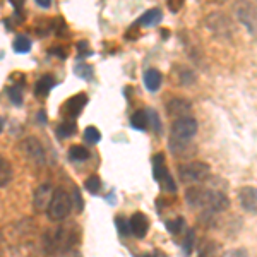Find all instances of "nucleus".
Returning <instances> with one entry per match:
<instances>
[{
	"label": "nucleus",
	"instance_id": "f257e3e1",
	"mask_svg": "<svg viewBox=\"0 0 257 257\" xmlns=\"http://www.w3.org/2000/svg\"><path fill=\"white\" fill-rule=\"evenodd\" d=\"M187 201L190 206H196L204 209L206 213H220L223 209H228L230 201L223 192L209 190V188L190 187L187 190Z\"/></svg>",
	"mask_w": 257,
	"mask_h": 257
},
{
	"label": "nucleus",
	"instance_id": "f03ea898",
	"mask_svg": "<svg viewBox=\"0 0 257 257\" xmlns=\"http://www.w3.org/2000/svg\"><path fill=\"white\" fill-rule=\"evenodd\" d=\"M70 209H72V201H70V196L66 190H55L51 194L50 204H48L47 211H48V218L51 221H62L66 220L70 214Z\"/></svg>",
	"mask_w": 257,
	"mask_h": 257
},
{
	"label": "nucleus",
	"instance_id": "7ed1b4c3",
	"mask_svg": "<svg viewBox=\"0 0 257 257\" xmlns=\"http://www.w3.org/2000/svg\"><path fill=\"white\" fill-rule=\"evenodd\" d=\"M211 168L209 165L201 161H190L178 167V177L185 184H203L206 178H209Z\"/></svg>",
	"mask_w": 257,
	"mask_h": 257
},
{
	"label": "nucleus",
	"instance_id": "20e7f679",
	"mask_svg": "<svg viewBox=\"0 0 257 257\" xmlns=\"http://www.w3.org/2000/svg\"><path fill=\"white\" fill-rule=\"evenodd\" d=\"M153 178H154L156 182H159V184L163 185L167 190H170V192L177 190L175 182L171 180L170 173H168V168L165 167V154L163 153H159V154H156L154 158H153Z\"/></svg>",
	"mask_w": 257,
	"mask_h": 257
},
{
	"label": "nucleus",
	"instance_id": "39448f33",
	"mask_svg": "<svg viewBox=\"0 0 257 257\" xmlns=\"http://www.w3.org/2000/svg\"><path fill=\"white\" fill-rule=\"evenodd\" d=\"M197 134V122L192 117H178L175 123L171 125V136L184 141H190Z\"/></svg>",
	"mask_w": 257,
	"mask_h": 257
},
{
	"label": "nucleus",
	"instance_id": "423d86ee",
	"mask_svg": "<svg viewBox=\"0 0 257 257\" xmlns=\"http://www.w3.org/2000/svg\"><path fill=\"white\" fill-rule=\"evenodd\" d=\"M237 17L240 22L247 26V29L250 31V34H256V11L254 5L249 2H239L237 4Z\"/></svg>",
	"mask_w": 257,
	"mask_h": 257
},
{
	"label": "nucleus",
	"instance_id": "0eeeda50",
	"mask_svg": "<svg viewBox=\"0 0 257 257\" xmlns=\"http://www.w3.org/2000/svg\"><path fill=\"white\" fill-rule=\"evenodd\" d=\"M86 103H87L86 94H76V96H72V98L64 103V106H62V115L66 117V119H74V117L81 115Z\"/></svg>",
	"mask_w": 257,
	"mask_h": 257
},
{
	"label": "nucleus",
	"instance_id": "6e6552de",
	"mask_svg": "<svg viewBox=\"0 0 257 257\" xmlns=\"http://www.w3.org/2000/svg\"><path fill=\"white\" fill-rule=\"evenodd\" d=\"M21 148H22V151L26 153V156L31 158L33 161H38V163H43L45 161L43 146H41V142L38 141V139H34V137L26 139V141L21 144Z\"/></svg>",
	"mask_w": 257,
	"mask_h": 257
},
{
	"label": "nucleus",
	"instance_id": "1a4fd4ad",
	"mask_svg": "<svg viewBox=\"0 0 257 257\" xmlns=\"http://www.w3.org/2000/svg\"><path fill=\"white\" fill-rule=\"evenodd\" d=\"M129 226H131V233L137 239H142L146 237L149 230V220L144 213H134L129 221Z\"/></svg>",
	"mask_w": 257,
	"mask_h": 257
},
{
	"label": "nucleus",
	"instance_id": "9d476101",
	"mask_svg": "<svg viewBox=\"0 0 257 257\" xmlns=\"http://www.w3.org/2000/svg\"><path fill=\"white\" fill-rule=\"evenodd\" d=\"M240 203H242L243 209L249 211V213H256L257 209V190L256 187H243L239 194Z\"/></svg>",
	"mask_w": 257,
	"mask_h": 257
},
{
	"label": "nucleus",
	"instance_id": "9b49d317",
	"mask_svg": "<svg viewBox=\"0 0 257 257\" xmlns=\"http://www.w3.org/2000/svg\"><path fill=\"white\" fill-rule=\"evenodd\" d=\"M51 194H53V192H51L50 185H40L38 190L34 192V207H36L38 211L47 209L48 204H50Z\"/></svg>",
	"mask_w": 257,
	"mask_h": 257
},
{
	"label": "nucleus",
	"instance_id": "f8f14e48",
	"mask_svg": "<svg viewBox=\"0 0 257 257\" xmlns=\"http://www.w3.org/2000/svg\"><path fill=\"white\" fill-rule=\"evenodd\" d=\"M55 84H57V81H55L53 76H41L38 79L36 86H34V94H36L38 98H47L50 89Z\"/></svg>",
	"mask_w": 257,
	"mask_h": 257
},
{
	"label": "nucleus",
	"instance_id": "ddd939ff",
	"mask_svg": "<svg viewBox=\"0 0 257 257\" xmlns=\"http://www.w3.org/2000/svg\"><path fill=\"white\" fill-rule=\"evenodd\" d=\"M161 81H163V76H161V72L156 69H148L144 72V84L146 87H148L149 91H158L159 86H161Z\"/></svg>",
	"mask_w": 257,
	"mask_h": 257
},
{
	"label": "nucleus",
	"instance_id": "4468645a",
	"mask_svg": "<svg viewBox=\"0 0 257 257\" xmlns=\"http://www.w3.org/2000/svg\"><path fill=\"white\" fill-rule=\"evenodd\" d=\"M163 19V12L159 11V9H149L144 16H141L137 21V26H153V24H158L161 22Z\"/></svg>",
	"mask_w": 257,
	"mask_h": 257
},
{
	"label": "nucleus",
	"instance_id": "2eb2a0df",
	"mask_svg": "<svg viewBox=\"0 0 257 257\" xmlns=\"http://www.w3.org/2000/svg\"><path fill=\"white\" fill-rule=\"evenodd\" d=\"M76 132H77V125L72 120H66V122H62L60 125L57 127V137H60V139L72 137Z\"/></svg>",
	"mask_w": 257,
	"mask_h": 257
},
{
	"label": "nucleus",
	"instance_id": "dca6fc26",
	"mask_svg": "<svg viewBox=\"0 0 257 257\" xmlns=\"http://www.w3.org/2000/svg\"><path fill=\"white\" fill-rule=\"evenodd\" d=\"M131 125L134 129H137V131H146L148 129L149 123H148V113H146V110H139V112H136L132 115Z\"/></svg>",
	"mask_w": 257,
	"mask_h": 257
},
{
	"label": "nucleus",
	"instance_id": "f3484780",
	"mask_svg": "<svg viewBox=\"0 0 257 257\" xmlns=\"http://www.w3.org/2000/svg\"><path fill=\"white\" fill-rule=\"evenodd\" d=\"M12 178V168L5 158L0 156V187H4L11 182Z\"/></svg>",
	"mask_w": 257,
	"mask_h": 257
},
{
	"label": "nucleus",
	"instance_id": "a211bd4d",
	"mask_svg": "<svg viewBox=\"0 0 257 257\" xmlns=\"http://www.w3.org/2000/svg\"><path fill=\"white\" fill-rule=\"evenodd\" d=\"M69 158L72 159V161H86L87 158H89V151H87L84 146H70L69 149Z\"/></svg>",
	"mask_w": 257,
	"mask_h": 257
},
{
	"label": "nucleus",
	"instance_id": "6ab92c4d",
	"mask_svg": "<svg viewBox=\"0 0 257 257\" xmlns=\"http://www.w3.org/2000/svg\"><path fill=\"white\" fill-rule=\"evenodd\" d=\"M167 110H168V113H171V115H175V117H184L182 113H187L188 110H190V106L185 102H182V100H173V102L167 106Z\"/></svg>",
	"mask_w": 257,
	"mask_h": 257
},
{
	"label": "nucleus",
	"instance_id": "aec40b11",
	"mask_svg": "<svg viewBox=\"0 0 257 257\" xmlns=\"http://www.w3.org/2000/svg\"><path fill=\"white\" fill-rule=\"evenodd\" d=\"M84 187H86V190L91 192V194H98L100 188H102V180H100L98 175H91V177H87L86 182H84Z\"/></svg>",
	"mask_w": 257,
	"mask_h": 257
},
{
	"label": "nucleus",
	"instance_id": "412c9836",
	"mask_svg": "<svg viewBox=\"0 0 257 257\" xmlns=\"http://www.w3.org/2000/svg\"><path fill=\"white\" fill-rule=\"evenodd\" d=\"M74 72H76V76L81 77V79L91 81V77H93L94 70H93V67H91L89 64H77L76 69H74Z\"/></svg>",
	"mask_w": 257,
	"mask_h": 257
},
{
	"label": "nucleus",
	"instance_id": "4be33fe9",
	"mask_svg": "<svg viewBox=\"0 0 257 257\" xmlns=\"http://www.w3.org/2000/svg\"><path fill=\"white\" fill-rule=\"evenodd\" d=\"M100 139H102V134H100V131L96 127H86V131H84V141L87 144H96V142H100Z\"/></svg>",
	"mask_w": 257,
	"mask_h": 257
},
{
	"label": "nucleus",
	"instance_id": "5701e85b",
	"mask_svg": "<svg viewBox=\"0 0 257 257\" xmlns=\"http://www.w3.org/2000/svg\"><path fill=\"white\" fill-rule=\"evenodd\" d=\"M29 48H31V41L28 36H17L14 40V50L17 53H26V51H29Z\"/></svg>",
	"mask_w": 257,
	"mask_h": 257
},
{
	"label": "nucleus",
	"instance_id": "b1692460",
	"mask_svg": "<svg viewBox=\"0 0 257 257\" xmlns=\"http://www.w3.org/2000/svg\"><path fill=\"white\" fill-rule=\"evenodd\" d=\"M7 94H9V98H11V102L14 103L16 106H19L22 103V91H21V87H17V86L9 87Z\"/></svg>",
	"mask_w": 257,
	"mask_h": 257
},
{
	"label": "nucleus",
	"instance_id": "393cba45",
	"mask_svg": "<svg viewBox=\"0 0 257 257\" xmlns=\"http://www.w3.org/2000/svg\"><path fill=\"white\" fill-rule=\"evenodd\" d=\"M115 223H117V228H119V233H120V235H123V237L131 235V226H129V221H127L125 218L119 216V218L115 220Z\"/></svg>",
	"mask_w": 257,
	"mask_h": 257
},
{
	"label": "nucleus",
	"instance_id": "a878e982",
	"mask_svg": "<svg viewBox=\"0 0 257 257\" xmlns=\"http://www.w3.org/2000/svg\"><path fill=\"white\" fill-rule=\"evenodd\" d=\"M184 224H185V221H184V218H177L175 221H167V230L170 233H178V232H182V228H184Z\"/></svg>",
	"mask_w": 257,
	"mask_h": 257
},
{
	"label": "nucleus",
	"instance_id": "bb28decb",
	"mask_svg": "<svg viewBox=\"0 0 257 257\" xmlns=\"http://www.w3.org/2000/svg\"><path fill=\"white\" fill-rule=\"evenodd\" d=\"M146 113H148V123H151L153 129H156V131H161V123H159L158 113L154 110H146Z\"/></svg>",
	"mask_w": 257,
	"mask_h": 257
},
{
	"label": "nucleus",
	"instance_id": "cd10ccee",
	"mask_svg": "<svg viewBox=\"0 0 257 257\" xmlns=\"http://www.w3.org/2000/svg\"><path fill=\"white\" fill-rule=\"evenodd\" d=\"M192 245H194V230H190L187 235V240H185V252L190 254L192 252Z\"/></svg>",
	"mask_w": 257,
	"mask_h": 257
},
{
	"label": "nucleus",
	"instance_id": "c85d7f7f",
	"mask_svg": "<svg viewBox=\"0 0 257 257\" xmlns=\"http://www.w3.org/2000/svg\"><path fill=\"white\" fill-rule=\"evenodd\" d=\"M167 4L171 9V12H177L184 5V0H167Z\"/></svg>",
	"mask_w": 257,
	"mask_h": 257
},
{
	"label": "nucleus",
	"instance_id": "c756f323",
	"mask_svg": "<svg viewBox=\"0 0 257 257\" xmlns=\"http://www.w3.org/2000/svg\"><path fill=\"white\" fill-rule=\"evenodd\" d=\"M72 192H74V197H76V204H77V211H83V197H81V194H79V190H77V187H74L72 188Z\"/></svg>",
	"mask_w": 257,
	"mask_h": 257
},
{
	"label": "nucleus",
	"instance_id": "7c9ffc66",
	"mask_svg": "<svg viewBox=\"0 0 257 257\" xmlns=\"http://www.w3.org/2000/svg\"><path fill=\"white\" fill-rule=\"evenodd\" d=\"M40 7H43V9H47V7H50V4H51V0H34Z\"/></svg>",
	"mask_w": 257,
	"mask_h": 257
},
{
	"label": "nucleus",
	"instance_id": "2f4dec72",
	"mask_svg": "<svg viewBox=\"0 0 257 257\" xmlns=\"http://www.w3.org/2000/svg\"><path fill=\"white\" fill-rule=\"evenodd\" d=\"M11 4L14 5L16 9H21L22 4H24V0H11Z\"/></svg>",
	"mask_w": 257,
	"mask_h": 257
},
{
	"label": "nucleus",
	"instance_id": "473e14b6",
	"mask_svg": "<svg viewBox=\"0 0 257 257\" xmlns=\"http://www.w3.org/2000/svg\"><path fill=\"white\" fill-rule=\"evenodd\" d=\"M38 117H40V119H38V120H40V123H45V122H47V115H45L43 112L38 113Z\"/></svg>",
	"mask_w": 257,
	"mask_h": 257
},
{
	"label": "nucleus",
	"instance_id": "72a5a7b5",
	"mask_svg": "<svg viewBox=\"0 0 257 257\" xmlns=\"http://www.w3.org/2000/svg\"><path fill=\"white\" fill-rule=\"evenodd\" d=\"M2 129H4V119L0 117V132H2Z\"/></svg>",
	"mask_w": 257,
	"mask_h": 257
}]
</instances>
